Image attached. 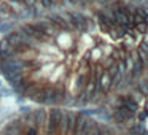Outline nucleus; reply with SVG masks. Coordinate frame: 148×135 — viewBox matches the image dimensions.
<instances>
[{
    "label": "nucleus",
    "mask_w": 148,
    "mask_h": 135,
    "mask_svg": "<svg viewBox=\"0 0 148 135\" xmlns=\"http://www.w3.org/2000/svg\"><path fill=\"white\" fill-rule=\"evenodd\" d=\"M64 116V108L61 106H51V110H48V118L45 122V135H58L59 134V124L61 119Z\"/></svg>",
    "instance_id": "obj_1"
},
{
    "label": "nucleus",
    "mask_w": 148,
    "mask_h": 135,
    "mask_svg": "<svg viewBox=\"0 0 148 135\" xmlns=\"http://www.w3.org/2000/svg\"><path fill=\"white\" fill-rule=\"evenodd\" d=\"M46 18H48V19L51 21V22L54 24L61 32H73L72 26L69 24V21L64 18L62 13H51V14H46Z\"/></svg>",
    "instance_id": "obj_2"
},
{
    "label": "nucleus",
    "mask_w": 148,
    "mask_h": 135,
    "mask_svg": "<svg viewBox=\"0 0 148 135\" xmlns=\"http://www.w3.org/2000/svg\"><path fill=\"white\" fill-rule=\"evenodd\" d=\"M0 86H3V84H2V81H0Z\"/></svg>",
    "instance_id": "obj_14"
},
{
    "label": "nucleus",
    "mask_w": 148,
    "mask_h": 135,
    "mask_svg": "<svg viewBox=\"0 0 148 135\" xmlns=\"http://www.w3.org/2000/svg\"><path fill=\"white\" fill-rule=\"evenodd\" d=\"M23 135H40V129L37 125H23Z\"/></svg>",
    "instance_id": "obj_6"
},
{
    "label": "nucleus",
    "mask_w": 148,
    "mask_h": 135,
    "mask_svg": "<svg viewBox=\"0 0 148 135\" xmlns=\"http://www.w3.org/2000/svg\"><path fill=\"white\" fill-rule=\"evenodd\" d=\"M32 111V106L29 105H19V115H26V113Z\"/></svg>",
    "instance_id": "obj_9"
},
{
    "label": "nucleus",
    "mask_w": 148,
    "mask_h": 135,
    "mask_svg": "<svg viewBox=\"0 0 148 135\" xmlns=\"http://www.w3.org/2000/svg\"><path fill=\"white\" fill-rule=\"evenodd\" d=\"M113 135H123V134H113Z\"/></svg>",
    "instance_id": "obj_13"
},
{
    "label": "nucleus",
    "mask_w": 148,
    "mask_h": 135,
    "mask_svg": "<svg viewBox=\"0 0 148 135\" xmlns=\"http://www.w3.org/2000/svg\"><path fill=\"white\" fill-rule=\"evenodd\" d=\"M14 29H16V27H14V22H11V21H2V22H0V33H2V37L10 33L11 30H14Z\"/></svg>",
    "instance_id": "obj_5"
},
{
    "label": "nucleus",
    "mask_w": 148,
    "mask_h": 135,
    "mask_svg": "<svg viewBox=\"0 0 148 135\" xmlns=\"http://www.w3.org/2000/svg\"><path fill=\"white\" fill-rule=\"evenodd\" d=\"M0 135H23V124H21L19 118L7 122L3 129L0 130Z\"/></svg>",
    "instance_id": "obj_3"
},
{
    "label": "nucleus",
    "mask_w": 148,
    "mask_h": 135,
    "mask_svg": "<svg viewBox=\"0 0 148 135\" xmlns=\"http://www.w3.org/2000/svg\"><path fill=\"white\" fill-rule=\"evenodd\" d=\"M135 118H137V122H145V121L148 119V110H143V111H137Z\"/></svg>",
    "instance_id": "obj_7"
},
{
    "label": "nucleus",
    "mask_w": 148,
    "mask_h": 135,
    "mask_svg": "<svg viewBox=\"0 0 148 135\" xmlns=\"http://www.w3.org/2000/svg\"><path fill=\"white\" fill-rule=\"evenodd\" d=\"M37 3H38V0H23V7H26V8H32Z\"/></svg>",
    "instance_id": "obj_8"
},
{
    "label": "nucleus",
    "mask_w": 148,
    "mask_h": 135,
    "mask_svg": "<svg viewBox=\"0 0 148 135\" xmlns=\"http://www.w3.org/2000/svg\"><path fill=\"white\" fill-rule=\"evenodd\" d=\"M11 5H23V0H8Z\"/></svg>",
    "instance_id": "obj_11"
},
{
    "label": "nucleus",
    "mask_w": 148,
    "mask_h": 135,
    "mask_svg": "<svg viewBox=\"0 0 148 135\" xmlns=\"http://www.w3.org/2000/svg\"><path fill=\"white\" fill-rule=\"evenodd\" d=\"M143 22H145V24H147V26H148V13L145 14V18H143Z\"/></svg>",
    "instance_id": "obj_12"
},
{
    "label": "nucleus",
    "mask_w": 148,
    "mask_h": 135,
    "mask_svg": "<svg viewBox=\"0 0 148 135\" xmlns=\"http://www.w3.org/2000/svg\"><path fill=\"white\" fill-rule=\"evenodd\" d=\"M32 116H34V121H35V125L42 130L45 127V122L46 118H48V110L45 106H38V108H32Z\"/></svg>",
    "instance_id": "obj_4"
},
{
    "label": "nucleus",
    "mask_w": 148,
    "mask_h": 135,
    "mask_svg": "<svg viewBox=\"0 0 148 135\" xmlns=\"http://www.w3.org/2000/svg\"><path fill=\"white\" fill-rule=\"evenodd\" d=\"M138 48L142 49V51H145L148 54V40H143V42L140 43V45H138Z\"/></svg>",
    "instance_id": "obj_10"
}]
</instances>
